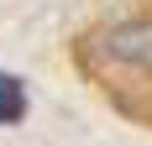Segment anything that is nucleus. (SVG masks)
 Segmentation results:
<instances>
[{
    "mask_svg": "<svg viewBox=\"0 0 152 146\" xmlns=\"http://www.w3.org/2000/svg\"><path fill=\"white\" fill-rule=\"evenodd\" d=\"M21 110H26V89L16 84L11 73H0V125L5 120H21Z\"/></svg>",
    "mask_w": 152,
    "mask_h": 146,
    "instance_id": "nucleus-1",
    "label": "nucleus"
}]
</instances>
